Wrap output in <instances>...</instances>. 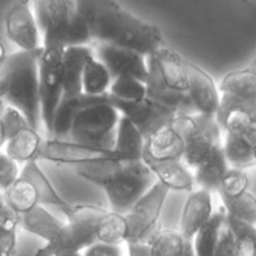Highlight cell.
<instances>
[{
	"instance_id": "obj_1",
	"label": "cell",
	"mask_w": 256,
	"mask_h": 256,
	"mask_svg": "<svg viewBox=\"0 0 256 256\" xmlns=\"http://www.w3.org/2000/svg\"><path fill=\"white\" fill-rule=\"evenodd\" d=\"M76 14L98 44L132 48L150 56L165 46L162 32L122 8L116 0H74Z\"/></svg>"
},
{
	"instance_id": "obj_2",
	"label": "cell",
	"mask_w": 256,
	"mask_h": 256,
	"mask_svg": "<svg viewBox=\"0 0 256 256\" xmlns=\"http://www.w3.org/2000/svg\"><path fill=\"white\" fill-rule=\"evenodd\" d=\"M40 50H18L12 54H8L3 64L0 66V75L3 81V99L6 105L18 110L24 116L28 126L36 130H39L42 124L38 72Z\"/></svg>"
},
{
	"instance_id": "obj_3",
	"label": "cell",
	"mask_w": 256,
	"mask_h": 256,
	"mask_svg": "<svg viewBox=\"0 0 256 256\" xmlns=\"http://www.w3.org/2000/svg\"><path fill=\"white\" fill-rule=\"evenodd\" d=\"M120 112L110 105L108 93L94 96V100L78 110L72 118L68 136L72 142L112 150Z\"/></svg>"
},
{
	"instance_id": "obj_4",
	"label": "cell",
	"mask_w": 256,
	"mask_h": 256,
	"mask_svg": "<svg viewBox=\"0 0 256 256\" xmlns=\"http://www.w3.org/2000/svg\"><path fill=\"white\" fill-rule=\"evenodd\" d=\"M156 182L158 178L141 159L130 160L126 171L106 182L100 188L108 196L111 212L124 214Z\"/></svg>"
},
{
	"instance_id": "obj_5",
	"label": "cell",
	"mask_w": 256,
	"mask_h": 256,
	"mask_svg": "<svg viewBox=\"0 0 256 256\" xmlns=\"http://www.w3.org/2000/svg\"><path fill=\"white\" fill-rule=\"evenodd\" d=\"M62 46L46 45L42 46L38 60L40 120L48 136H51L54 114L62 100Z\"/></svg>"
},
{
	"instance_id": "obj_6",
	"label": "cell",
	"mask_w": 256,
	"mask_h": 256,
	"mask_svg": "<svg viewBox=\"0 0 256 256\" xmlns=\"http://www.w3.org/2000/svg\"><path fill=\"white\" fill-rule=\"evenodd\" d=\"M171 190L156 182L135 204L124 213L128 222V237L124 243L130 242H148L150 237L159 226V216L162 207L166 201V196Z\"/></svg>"
},
{
	"instance_id": "obj_7",
	"label": "cell",
	"mask_w": 256,
	"mask_h": 256,
	"mask_svg": "<svg viewBox=\"0 0 256 256\" xmlns=\"http://www.w3.org/2000/svg\"><path fill=\"white\" fill-rule=\"evenodd\" d=\"M108 102L122 116L128 117L134 123V126L140 130L144 140H148L158 130L171 124L177 114H180L172 108L162 105L156 100H152L148 98L138 102H123L108 94Z\"/></svg>"
},
{
	"instance_id": "obj_8",
	"label": "cell",
	"mask_w": 256,
	"mask_h": 256,
	"mask_svg": "<svg viewBox=\"0 0 256 256\" xmlns=\"http://www.w3.org/2000/svg\"><path fill=\"white\" fill-rule=\"evenodd\" d=\"M195 124L189 135L184 138V153L182 162L194 172L214 150L222 144L224 132L216 118L204 114H194Z\"/></svg>"
},
{
	"instance_id": "obj_9",
	"label": "cell",
	"mask_w": 256,
	"mask_h": 256,
	"mask_svg": "<svg viewBox=\"0 0 256 256\" xmlns=\"http://www.w3.org/2000/svg\"><path fill=\"white\" fill-rule=\"evenodd\" d=\"M8 39L22 51L42 48V33L32 8V0H15L4 16Z\"/></svg>"
},
{
	"instance_id": "obj_10",
	"label": "cell",
	"mask_w": 256,
	"mask_h": 256,
	"mask_svg": "<svg viewBox=\"0 0 256 256\" xmlns=\"http://www.w3.org/2000/svg\"><path fill=\"white\" fill-rule=\"evenodd\" d=\"M38 159H44L62 165H72V166L78 164L105 160V159L123 160L114 150L98 148V147H90L66 140H54V138L42 140L36 156V160Z\"/></svg>"
},
{
	"instance_id": "obj_11",
	"label": "cell",
	"mask_w": 256,
	"mask_h": 256,
	"mask_svg": "<svg viewBox=\"0 0 256 256\" xmlns=\"http://www.w3.org/2000/svg\"><path fill=\"white\" fill-rule=\"evenodd\" d=\"M32 8L42 33V46L63 48L66 26L75 14L74 0H32Z\"/></svg>"
},
{
	"instance_id": "obj_12",
	"label": "cell",
	"mask_w": 256,
	"mask_h": 256,
	"mask_svg": "<svg viewBox=\"0 0 256 256\" xmlns=\"http://www.w3.org/2000/svg\"><path fill=\"white\" fill-rule=\"evenodd\" d=\"M94 57L105 64L112 78L117 76H132L146 82L148 66L147 56L126 46L96 44L93 48Z\"/></svg>"
},
{
	"instance_id": "obj_13",
	"label": "cell",
	"mask_w": 256,
	"mask_h": 256,
	"mask_svg": "<svg viewBox=\"0 0 256 256\" xmlns=\"http://www.w3.org/2000/svg\"><path fill=\"white\" fill-rule=\"evenodd\" d=\"M186 93L198 114L214 117L219 106L220 93L213 76L194 62L188 60V88Z\"/></svg>"
},
{
	"instance_id": "obj_14",
	"label": "cell",
	"mask_w": 256,
	"mask_h": 256,
	"mask_svg": "<svg viewBox=\"0 0 256 256\" xmlns=\"http://www.w3.org/2000/svg\"><path fill=\"white\" fill-rule=\"evenodd\" d=\"M214 118L224 134L244 132L256 128V102L220 94Z\"/></svg>"
},
{
	"instance_id": "obj_15",
	"label": "cell",
	"mask_w": 256,
	"mask_h": 256,
	"mask_svg": "<svg viewBox=\"0 0 256 256\" xmlns=\"http://www.w3.org/2000/svg\"><path fill=\"white\" fill-rule=\"evenodd\" d=\"M96 230L64 222L60 231L46 244L36 250L34 256H56L62 254H76L96 243Z\"/></svg>"
},
{
	"instance_id": "obj_16",
	"label": "cell",
	"mask_w": 256,
	"mask_h": 256,
	"mask_svg": "<svg viewBox=\"0 0 256 256\" xmlns=\"http://www.w3.org/2000/svg\"><path fill=\"white\" fill-rule=\"evenodd\" d=\"M94 57L90 45L66 46L62 54V99L80 96L84 66Z\"/></svg>"
},
{
	"instance_id": "obj_17",
	"label": "cell",
	"mask_w": 256,
	"mask_h": 256,
	"mask_svg": "<svg viewBox=\"0 0 256 256\" xmlns=\"http://www.w3.org/2000/svg\"><path fill=\"white\" fill-rule=\"evenodd\" d=\"M147 66H148V74L146 78V90H147L148 99L156 100L162 105H166L182 114H195L196 112L186 92L172 90L162 81L152 54L147 56Z\"/></svg>"
},
{
	"instance_id": "obj_18",
	"label": "cell",
	"mask_w": 256,
	"mask_h": 256,
	"mask_svg": "<svg viewBox=\"0 0 256 256\" xmlns=\"http://www.w3.org/2000/svg\"><path fill=\"white\" fill-rule=\"evenodd\" d=\"M142 162L154 174L158 182L170 190L192 192L195 189L194 172L180 159H153L142 154Z\"/></svg>"
},
{
	"instance_id": "obj_19",
	"label": "cell",
	"mask_w": 256,
	"mask_h": 256,
	"mask_svg": "<svg viewBox=\"0 0 256 256\" xmlns=\"http://www.w3.org/2000/svg\"><path fill=\"white\" fill-rule=\"evenodd\" d=\"M256 128L244 132H230L224 134L222 150L230 168L249 170L256 164Z\"/></svg>"
},
{
	"instance_id": "obj_20",
	"label": "cell",
	"mask_w": 256,
	"mask_h": 256,
	"mask_svg": "<svg viewBox=\"0 0 256 256\" xmlns=\"http://www.w3.org/2000/svg\"><path fill=\"white\" fill-rule=\"evenodd\" d=\"M213 194L206 189H194L188 196L182 213L180 234L186 240H192L200 228L213 214Z\"/></svg>"
},
{
	"instance_id": "obj_21",
	"label": "cell",
	"mask_w": 256,
	"mask_h": 256,
	"mask_svg": "<svg viewBox=\"0 0 256 256\" xmlns=\"http://www.w3.org/2000/svg\"><path fill=\"white\" fill-rule=\"evenodd\" d=\"M162 81L172 90L186 92L188 88V60L166 45L153 54Z\"/></svg>"
},
{
	"instance_id": "obj_22",
	"label": "cell",
	"mask_w": 256,
	"mask_h": 256,
	"mask_svg": "<svg viewBox=\"0 0 256 256\" xmlns=\"http://www.w3.org/2000/svg\"><path fill=\"white\" fill-rule=\"evenodd\" d=\"M184 153V138L168 124L144 142L142 154L153 159H180Z\"/></svg>"
},
{
	"instance_id": "obj_23",
	"label": "cell",
	"mask_w": 256,
	"mask_h": 256,
	"mask_svg": "<svg viewBox=\"0 0 256 256\" xmlns=\"http://www.w3.org/2000/svg\"><path fill=\"white\" fill-rule=\"evenodd\" d=\"M20 177L27 180L38 196V202L40 206H52V207H58L63 213L70 207V204L68 201H64L63 196H60V194L54 189V186L51 184V182L46 178V176L44 174V171L39 168L38 160H28L26 162L22 171L20 172Z\"/></svg>"
},
{
	"instance_id": "obj_24",
	"label": "cell",
	"mask_w": 256,
	"mask_h": 256,
	"mask_svg": "<svg viewBox=\"0 0 256 256\" xmlns=\"http://www.w3.org/2000/svg\"><path fill=\"white\" fill-rule=\"evenodd\" d=\"M220 94H230L243 100L256 102V66L228 72L218 84Z\"/></svg>"
},
{
	"instance_id": "obj_25",
	"label": "cell",
	"mask_w": 256,
	"mask_h": 256,
	"mask_svg": "<svg viewBox=\"0 0 256 256\" xmlns=\"http://www.w3.org/2000/svg\"><path fill=\"white\" fill-rule=\"evenodd\" d=\"M144 142L146 140L142 138L140 130L134 126V123L128 117L120 114L112 150L123 160H141Z\"/></svg>"
},
{
	"instance_id": "obj_26",
	"label": "cell",
	"mask_w": 256,
	"mask_h": 256,
	"mask_svg": "<svg viewBox=\"0 0 256 256\" xmlns=\"http://www.w3.org/2000/svg\"><path fill=\"white\" fill-rule=\"evenodd\" d=\"M42 142V136L39 130L32 126H24L18 132H15L4 142V154L9 156L16 164H26L28 160H36L39 146Z\"/></svg>"
},
{
	"instance_id": "obj_27",
	"label": "cell",
	"mask_w": 256,
	"mask_h": 256,
	"mask_svg": "<svg viewBox=\"0 0 256 256\" xmlns=\"http://www.w3.org/2000/svg\"><path fill=\"white\" fill-rule=\"evenodd\" d=\"M228 162L225 159L222 144L214 147V150L208 154V158L194 171L195 184H198L201 189H206L208 192H218L220 182L224 176L228 171Z\"/></svg>"
},
{
	"instance_id": "obj_28",
	"label": "cell",
	"mask_w": 256,
	"mask_h": 256,
	"mask_svg": "<svg viewBox=\"0 0 256 256\" xmlns=\"http://www.w3.org/2000/svg\"><path fill=\"white\" fill-rule=\"evenodd\" d=\"M63 220L52 216L40 204H36L32 210L26 212L20 218V225L30 234L50 242L63 226Z\"/></svg>"
},
{
	"instance_id": "obj_29",
	"label": "cell",
	"mask_w": 256,
	"mask_h": 256,
	"mask_svg": "<svg viewBox=\"0 0 256 256\" xmlns=\"http://www.w3.org/2000/svg\"><path fill=\"white\" fill-rule=\"evenodd\" d=\"M129 162L130 160L105 159V160L78 164V165H74V168L80 177H82L98 186H102L106 182L117 177L118 174H122L123 171H126V168L129 166Z\"/></svg>"
},
{
	"instance_id": "obj_30",
	"label": "cell",
	"mask_w": 256,
	"mask_h": 256,
	"mask_svg": "<svg viewBox=\"0 0 256 256\" xmlns=\"http://www.w3.org/2000/svg\"><path fill=\"white\" fill-rule=\"evenodd\" d=\"M225 218H226V212L220 204L216 210H213L212 218L200 228V231L192 238L195 256H213L216 238Z\"/></svg>"
},
{
	"instance_id": "obj_31",
	"label": "cell",
	"mask_w": 256,
	"mask_h": 256,
	"mask_svg": "<svg viewBox=\"0 0 256 256\" xmlns=\"http://www.w3.org/2000/svg\"><path fill=\"white\" fill-rule=\"evenodd\" d=\"M112 76L102 62L93 57L82 70L81 90L87 96H102L106 94L111 86Z\"/></svg>"
},
{
	"instance_id": "obj_32",
	"label": "cell",
	"mask_w": 256,
	"mask_h": 256,
	"mask_svg": "<svg viewBox=\"0 0 256 256\" xmlns=\"http://www.w3.org/2000/svg\"><path fill=\"white\" fill-rule=\"evenodd\" d=\"M2 195L4 204L18 214H24L36 204H39L33 186L21 177H18L4 192H2Z\"/></svg>"
},
{
	"instance_id": "obj_33",
	"label": "cell",
	"mask_w": 256,
	"mask_h": 256,
	"mask_svg": "<svg viewBox=\"0 0 256 256\" xmlns=\"http://www.w3.org/2000/svg\"><path fill=\"white\" fill-rule=\"evenodd\" d=\"M96 242L106 244H120L124 243L128 237V222L124 214L108 212L105 218L96 226Z\"/></svg>"
},
{
	"instance_id": "obj_34",
	"label": "cell",
	"mask_w": 256,
	"mask_h": 256,
	"mask_svg": "<svg viewBox=\"0 0 256 256\" xmlns=\"http://www.w3.org/2000/svg\"><path fill=\"white\" fill-rule=\"evenodd\" d=\"M186 238L180 231L158 228L150 237V252L152 256H178L183 250Z\"/></svg>"
},
{
	"instance_id": "obj_35",
	"label": "cell",
	"mask_w": 256,
	"mask_h": 256,
	"mask_svg": "<svg viewBox=\"0 0 256 256\" xmlns=\"http://www.w3.org/2000/svg\"><path fill=\"white\" fill-rule=\"evenodd\" d=\"M220 196L222 206L226 216L238 219L242 222L255 225L256 224V198L249 190L238 196Z\"/></svg>"
},
{
	"instance_id": "obj_36",
	"label": "cell",
	"mask_w": 256,
	"mask_h": 256,
	"mask_svg": "<svg viewBox=\"0 0 256 256\" xmlns=\"http://www.w3.org/2000/svg\"><path fill=\"white\" fill-rule=\"evenodd\" d=\"M108 94L117 100L138 102L147 98L146 82L135 80L132 76H117L112 78Z\"/></svg>"
},
{
	"instance_id": "obj_37",
	"label": "cell",
	"mask_w": 256,
	"mask_h": 256,
	"mask_svg": "<svg viewBox=\"0 0 256 256\" xmlns=\"http://www.w3.org/2000/svg\"><path fill=\"white\" fill-rule=\"evenodd\" d=\"M226 220L236 237L234 256H256V228L255 225L242 222L226 216Z\"/></svg>"
},
{
	"instance_id": "obj_38",
	"label": "cell",
	"mask_w": 256,
	"mask_h": 256,
	"mask_svg": "<svg viewBox=\"0 0 256 256\" xmlns=\"http://www.w3.org/2000/svg\"><path fill=\"white\" fill-rule=\"evenodd\" d=\"M108 212L99 206L92 204H70V207L64 212L66 222L75 224L86 228H93L99 225V222L105 218Z\"/></svg>"
},
{
	"instance_id": "obj_39",
	"label": "cell",
	"mask_w": 256,
	"mask_h": 256,
	"mask_svg": "<svg viewBox=\"0 0 256 256\" xmlns=\"http://www.w3.org/2000/svg\"><path fill=\"white\" fill-rule=\"evenodd\" d=\"M249 176L243 170L228 168L226 174L224 176L218 194L222 196H238L249 190Z\"/></svg>"
},
{
	"instance_id": "obj_40",
	"label": "cell",
	"mask_w": 256,
	"mask_h": 256,
	"mask_svg": "<svg viewBox=\"0 0 256 256\" xmlns=\"http://www.w3.org/2000/svg\"><path fill=\"white\" fill-rule=\"evenodd\" d=\"M93 42L90 32L86 26V22L82 21V18L76 14L70 16L66 30H64V36H63V48L66 46H80V45H90Z\"/></svg>"
},
{
	"instance_id": "obj_41",
	"label": "cell",
	"mask_w": 256,
	"mask_h": 256,
	"mask_svg": "<svg viewBox=\"0 0 256 256\" xmlns=\"http://www.w3.org/2000/svg\"><path fill=\"white\" fill-rule=\"evenodd\" d=\"M234 252H236V237H234V232L225 218V220L219 230L218 238H216L213 256H234Z\"/></svg>"
},
{
	"instance_id": "obj_42",
	"label": "cell",
	"mask_w": 256,
	"mask_h": 256,
	"mask_svg": "<svg viewBox=\"0 0 256 256\" xmlns=\"http://www.w3.org/2000/svg\"><path fill=\"white\" fill-rule=\"evenodd\" d=\"M2 124H3V130H4V138L6 140L10 138L20 129H22L24 126H28V123L26 122L24 116L18 110L12 108L9 105H6V108H4V111L2 114Z\"/></svg>"
},
{
	"instance_id": "obj_43",
	"label": "cell",
	"mask_w": 256,
	"mask_h": 256,
	"mask_svg": "<svg viewBox=\"0 0 256 256\" xmlns=\"http://www.w3.org/2000/svg\"><path fill=\"white\" fill-rule=\"evenodd\" d=\"M18 177V164L4 153H0V192H4Z\"/></svg>"
},
{
	"instance_id": "obj_44",
	"label": "cell",
	"mask_w": 256,
	"mask_h": 256,
	"mask_svg": "<svg viewBox=\"0 0 256 256\" xmlns=\"http://www.w3.org/2000/svg\"><path fill=\"white\" fill-rule=\"evenodd\" d=\"M82 256H123V249L120 244H106V243H93L84 249Z\"/></svg>"
},
{
	"instance_id": "obj_45",
	"label": "cell",
	"mask_w": 256,
	"mask_h": 256,
	"mask_svg": "<svg viewBox=\"0 0 256 256\" xmlns=\"http://www.w3.org/2000/svg\"><path fill=\"white\" fill-rule=\"evenodd\" d=\"M16 230H0V256H14Z\"/></svg>"
},
{
	"instance_id": "obj_46",
	"label": "cell",
	"mask_w": 256,
	"mask_h": 256,
	"mask_svg": "<svg viewBox=\"0 0 256 256\" xmlns=\"http://www.w3.org/2000/svg\"><path fill=\"white\" fill-rule=\"evenodd\" d=\"M20 218L21 214L3 204L0 207V230H16L20 225Z\"/></svg>"
},
{
	"instance_id": "obj_47",
	"label": "cell",
	"mask_w": 256,
	"mask_h": 256,
	"mask_svg": "<svg viewBox=\"0 0 256 256\" xmlns=\"http://www.w3.org/2000/svg\"><path fill=\"white\" fill-rule=\"evenodd\" d=\"M126 246L129 256H152L148 242H130Z\"/></svg>"
},
{
	"instance_id": "obj_48",
	"label": "cell",
	"mask_w": 256,
	"mask_h": 256,
	"mask_svg": "<svg viewBox=\"0 0 256 256\" xmlns=\"http://www.w3.org/2000/svg\"><path fill=\"white\" fill-rule=\"evenodd\" d=\"M178 256H195L194 246H192V240H186V242H184L183 250H182V254Z\"/></svg>"
},
{
	"instance_id": "obj_49",
	"label": "cell",
	"mask_w": 256,
	"mask_h": 256,
	"mask_svg": "<svg viewBox=\"0 0 256 256\" xmlns=\"http://www.w3.org/2000/svg\"><path fill=\"white\" fill-rule=\"evenodd\" d=\"M6 142V138H4V130H3V124H2V117H0V150L3 148Z\"/></svg>"
},
{
	"instance_id": "obj_50",
	"label": "cell",
	"mask_w": 256,
	"mask_h": 256,
	"mask_svg": "<svg viewBox=\"0 0 256 256\" xmlns=\"http://www.w3.org/2000/svg\"><path fill=\"white\" fill-rule=\"evenodd\" d=\"M6 56H8V54H6V50H4V46H3V44H2V40H0V66L3 64Z\"/></svg>"
},
{
	"instance_id": "obj_51",
	"label": "cell",
	"mask_w": 256,
	"mask_h": 256,
	"mask_svg": "<svg viewBox=\"0 0 256 256\" xmlns=\"http://www.w3.org/2000/svg\"><path fill=\"white\" fill-rule=\"evenodd\" d=\"M4 108H6V102H4L3 98H0V117H2V114H3V111H4Z\"/></svg>"
},
{
	"instance_id": "obj_52",
	"label": "cell",
	"mask_w": 256,
	"mask_h": 256,
	"mask_svg": "<svg viewBox=\"0 0 256 256\" xmlns=\"http://www.w3.org/2000/svg\"><path fill=\"white\" fill-rule=\"evenodd\" d=\"M56 256H81V255H80V252H76V254H62V255H56Z\"/></svg>"
},
{
	"instance_id": "obj_53",
	"label": "cell",
	"mask_w": 256,
	"mask_h": 256,
	"mask_svg": "<svg viewBox=\"0 0 256 256\" xmlns=\"http://www.w3.org/2000/svg\"><path fill=\"white\" fill-rule=\"evenodd\" d=\"M240 2H249V0H240Z\"/></svg>"
}]
</instances>
